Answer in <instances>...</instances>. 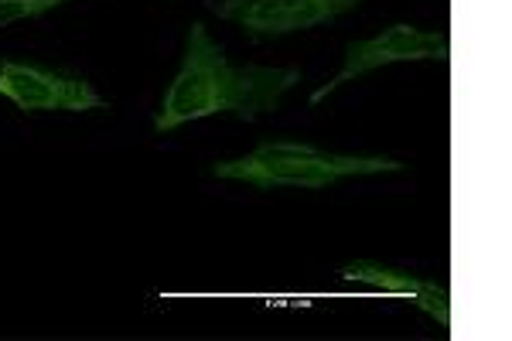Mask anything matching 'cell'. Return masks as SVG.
<instances>
[{
  "label": "cell",
  "mask_w": 512,
  "mask_h": 341,
  "mask_svg": "<svg viewBox=\"0 0 512 341\" xmlns=\"http://www.w3.org/2000/svg\"><path fill=\"white\" fill-rule=\"evenodd\" d=\"M297 82H301V69L294 65H233L226 48L209 35V28L195 21L188 28L178 76L164 89L154 130L168 133L181 123L219 113L256 123L260 116L277 113Z\"/></svg>",
  "instance_id": "6da1fadb"
},
{
  "label": "cell",
  "mask_w": 512,
  "mask_h": 341,
  "mask_svg": "<svg viewBox=\"0 0 512 341\" xmlns=\"http://www.w3.org/2000/svg\"><path fill=\"white\" fill-rule=\"evenodd\" d=\"M403 161L379 154H338L301 140H267L256 144L250 154L219 161L212 174L222 181H243L256 191L274 188H301L318 191L338 185L345 178H369V174H396Z\"/></svg>",
  "instance_id": "7a4b0ae2"
},
{
  "label": "cell",
  "mask_w": 512,
  "mask_h": 341,
  "mask_svg": "<svg viewBox=\"0 0 512 341\" xmlns=\"http://www.w3.org/2000/svg\"><path fill=\"white\" fill-rule=\"evenodd\" d=\"M451 58V38L444 31L434 28H417V24H390L386 31H379L373 38H359L345 45V62L338 69L332 82H325L321 89L311 93V106H318L321 99H328L335 89H342L345 82L376 72L383 65L396 62H448Z\"/></svg>",
  "instance_id": "3957f363"
},
{
  "label": "cell",
  "mask_w": 512,
  "mask_h": 341,
  "mask_svg": "<svg viewBox=\"0 0 512 341\" xmlns=\"http://www.w3.org/2000/svg\"><path fill=\"white\" fill-rule=\"evenodd\" d=\"M0 96L11 99L21 113H89L106 110L93 82L35 62H0Z\"/></svg>",
  "instance_id": "277c9868"
},
{
  "label": "cell",
  "mask_w": 512,
  "mask_h": 341,
  "mask_svg": "<svg viewBox=\"0 0 512 341\" xmlns=\"http://www.w3.org/2000/svg\"><path fill=\"white\" fill-rule=\"evenodd\" d=\"M359 4L362 0H209V11L250 38H280L342 18Z\"/></svg>",
  "instance_id": "5b68a950"
},
{
  "label": "cell",
  "mask_w": 512,
  "mask_h": 341,
  "mask_svg": "<svg viewBox=\"0 0 512 341\" xmlns=\"http://www.w3.org/2000/svg\"><path fill=\"white\" fill-rule=\"evenodd\" d=\"M338 277L352 280V284L376 287L390 297H407L414 307L431 314L441 328H451V290L448 284H441V280L414 277V273H407V270H396V266H383L373 260L345 263L342 270H338Z\"/></svg>",
  "instance_id": "8992f818"
},
{
  "label": "cell",
  "mask_w": 512,
  "mask_h": 341,
  "mask_svg": "<svg viewBox=\"0 0 512 341\" xmlns=\"http://www.w3.org/2000/svg\"><path fill=\"white\" fill-rule=\"evenodd\" d=\"M62 4H69V0H0V28L41 18V14L55 11V7H62Z\"/></svg>",
  "instance_id": "52a82bcc"
}]
</instances>
